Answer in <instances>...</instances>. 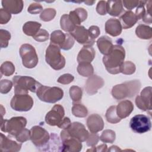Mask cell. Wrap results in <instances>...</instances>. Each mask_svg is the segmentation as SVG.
Here are the masks:
<instances>
[{"label": "cell", "instance_id": "ab89813d", "mask_svg": "<svg viewBox=\"0 0 152 152\" xmlns=\"http://www.w3.org/2000/svg\"><path fill=\"white\" fill-rule=\"evenodd\" d=\"M135 71V66L134 64L130 61H126L124 62L121 69V72L124 74H133Z\"/></svg>", "mask_w": 152, "mask_h": 152}, {"label": "cell", "instance_id": "8fae6325", "mask_svg": "<svg viewBox=\"0 0 152 152\" xmlns=\"http://www.w3.org/2000/svg\"><path fill=\"white\" fill-rule=\"evenodd\" d=\"M63 131L68 136L75 138L81 142L86 141L89 136V133L84 125L78 122L71 123L67 128L64 129Z\"/></svg>", "mask_w": 152, "mask_h": 152}, {"label": "cell", "instance_id": "f35d334b", "mask_svg": "<svg viewBox=\"0 0 152 152\" xmlns=\"http://www.w3.org/2000/svg\"><path fill=\"white\" fill-rule=\"evenodd\" d=\"M56 15V11L53 8H46L44 10L40 15L42 20L49 21L52 20Z\"/></svg>", "mask_w": 152, "mask_h": 152}, {"label": "cell", "instance_id": "4fadbf2b", "mask_svg": "<svg viewBox=\"0 0 152 152\" xmlns=\"http://www.w3.org/2000/svg\"><path fill=\"white\" fill-rule=\"evenodd\" d=\"M61 138L62 141V151H80L82 149V144L78 140L68 136L63 130L61 132Z\"/></svg>", "mask_w": 152, "mask_h": 152}, {"label": "cell", "instance_id": "484cf974", "mask_svg": "<svg viewBox=\"0 0 152 152\" xmlns=\"http://www.w3.org/2000/svg\"><path fill=\"white\" fill-rule=\"evenodd\" d=\"M69 17L72 23L76 26H80L81 22L86 20L87 17V12L83 8H78L74 11H70Z\"/></svg>", "mask_w": 152, "mask_h": 152}, {"label": "cell", "instance_id": "cb8c5ba5", "mask_svg": "<svg viewBox=\"0 0 152 152\" xmlns=\"http://www.w3.org/2000/svg\"><path fill=\"white\" fill-rule=\"evenodd\" d=\"M138 21L136 15L131 11H126L120 17L119 21L122 26V28L128 29L132 27Z\"/></svg>", "mask_w": 152, "mask_h": 152}, {"label": "cell", "instance_id": "7402d4cb", "mask_svg": "<svg viewBox=\"0 0 152 152\" xmlns=\"http://www.w3.org/2000/svg\"><path fill=\"white\" fill-rule=\"evenodd\" d=\"M116 114L120 119L128 116L134 110L132 103L128 100L121 102L116 106Z\"/></svg>", "mask_w": 152, "mask_h": 152}, {"label": "cell", "instance_id": "11a10c76", "mask_svg": "<svg viewBox=\"0 0 152 152\" xmlns=\"http://www.w3.org/2000/svg\"><path fill=\"white\" fill-rule=\"evenodd\" d=\"M95 2V1H86L85 3L87 4V5H91L92 4H93Z\"/></svg>", "mask_w": 152, "mask_h": 152}, {"label": "cell", "instance_id": "7bdbcfd3", "mask_svg": "<svg viewBox=\"0 0 152 152\" xmlns=\"http://www.w3.org/2000/svg\"><path fill=\"white\" fill-rule=\"evenodd\" d=\"M33 37L37 42H45L49 38V33L46 30L40 29L37 33Z\"/></svg>", "mask_w": 152, "mask_h": 152}, {"label": "cell", "instance_id": "ac0fdd59", "mask_svg": "<svg viewBox=\"0 0 152 152\" xmlns=\"http://www.w3.org/2000/svg\"><path fill=\"white\" fill-rule=\"evenodd\" d=\"M0 148L1 151H18L21 148V142L12 141L1 133Z\"/></svg>", "mask_w": 152, "mask_h": 152}, {"label": "cell", "instance_id": "83f0119b", "mask_svg": "<svg viewBox=\"0 0 152 152\" xmlns=\"http://www.w3.org/2000/svg\"><path fill=\"white\" fill-rule=\"evenodd\" d=\"M68 33H64L61 30H55L51 33L50 43L58 45L61 49L65 44Z\"/></svg>", "mask_w": 152, "mask_h": 152}, {"label": "cell", "instance_id": "ee69618b", "mask_svg": "<svg viewBox=\"0 0 152 152\" xmlns=\"http://www.w3.org/2000/svg\"><path fill=\"white\" fill-rule=\"evenodd\" d=\"M11 15L5 9H0V23L1 24L7 23L11 19Z\"/></svg>", "mask_w": 152, "mask_h": 152}, {"label": "cell", "instance_id": "c3c4849f", "mask_svg": "<svg viewBox=\"0 0 152 152\" xmlns=\"http://www.w3.org/2000/svg\"><path fill=\"white\" fill-rule=\"evenodd\" d=\"M100 31L99 28L96 26H92L90 27L88 29L89 36L93 40H94L99 36V35L100 34Z\"/></svg>", "mask_w": 152, "mask_h": 152}, {"label": "cell", "instance_id": "8d00e7d4", "mask_svg": "<svg viewBox=\"0 0 152 152\" xmlns=\"http://www.w3.org/2000/svg\"><path fill=\"white\" fill-rule=\"evenodd\" d=\"M69 94L72 100L77 102L81 99L82 90L79 87L73 86L69 89Z\"/></svg>", "mask_w": 152, "mask_h": 152}, {"label": "cell", "instance_id": "44dd1931", "mask_svg": "<svg viewBox=\"0 0 152 152\" xmlns=\"http://www.w3.org/2000/svg\"><path fill=\"white\" fill-rule=\"evenodd\" d=\"M122 26L119 20L110 18L105 24L106 32L112 36H119L122 32Z\"/></svg>", "mask_w": 152, "mask_h": 152}, {"label": "cell", "instance_id": "7dc6e473", "mask_svg": "<svg viewBox=\"0 0 152 152\" xmlns=\"http://www.w3.org/2000/svg\"><path fill=\"white\" fill-rule=\"evenodd\" d=\"M42 10V6L40 4L37 3H33L30 4V5L28 8V12L33 14H37L40 12Z\"/></svg>", "mask_w": 152, "mask_h": 152}, {"label": "cell", "instance_id": "7c38bea8", "mask_svg": "<svg viewBox=\"0 0 152 152\" xmlns=\"http://www.w3.org/2000/svg\"><path fill=\"white\" fill-rule=\"evenodd\" d=\"M65 115L64 109L60 104H55L45 116L46 122L51 126H58L61 124Z\"/></svg>", "mask_w": 152, "mask_h": 152}, {"label": "cell", "instance_id": "30bf717a", "mask_svg": "<svg viewBox=\"0 0 152 152\" xmlns=\"http://www.w3.org/2000/svg\"><path fill=\"white\" fill-rule=\"evenodd\" d=\"M30 131L32 142L37 148L45 147L50 139L49 132L40 126H33Z\"/></svg>", "mask_w": 152, "mask_h": 152}, {"label": "cell", "instance_id": "9c48e42d", "mask_svg": "<svg viewBox=\"0 0 152 152\" xmlns=\"http://www.w3.org/2000/svg\"><path fill=\"white\" fill-rule=\"evenodd\" d=\"M10 105L15 110L26 112L33 107V100L28 94H15L11 100Z\"/></svg>", "mask_w": 152, "mask_h": 152}, {"label": "cell", "instance_id": "bcb514c9", "mask_svg": "<svg viewBox=\"0 0 152 152\" xmlns=\"http://www.w3.org/2000/svg\"><path fill=\"white\" fill-rule=\"evenodd\" d=\"M99 140V136L96 133H91L89 134L88 138L87 139V145L90 147H94L96 145Z\"/></svg>", "mask_w": 152, "mask_h": 152}, {"label": "cell", "instance_id": "603a6c76", "mask_svg": "<svg viewBox=\"0 0 152 152\" xmlns=\"http://www.w3.org/2000/svg\"><path fill=\"white\" fill-rule=\"evenodd\" d=\"M2 5L6 11L10 14L20 13L23 8V1H14V0H5L2 1Z\"/></svg>", "mask_w": 152, "mask_h": 152}, {"label": "cell", "instance_id": "f907efd6", "mask_svg": "<svg viewBox=\"0 0 152 152\" xmlns=\"http://www.w3.org/2000/svg\"><path fill=\"white\" fill-rule=\"evenodd\" d=\"M124 7L128 10H132L136 6H138L139 1H122Z\"/></svg>", "mask_w": 152, "mask_h": 152}, {"label": "cell", "instance_id": "6da1fadb", "mask_svg": "<svg viewBox=\"0 0 152 152\" xmlns=\"http://www.w3.org/2000/svg\"><path fill=\"white\" fill-rule=\"evenodd\" d=\"M125 56L124 48L121 45H113L111 52L103 58V62L106 70L112 74L120 73Z\"/></svg>", "mask_w": 152, "mask_h": 152}, {"label": "cell", "instance_id": "5b68a950", "mask_svg": "<svg viewBox=\"0 0 152 152\" xmlns=\"http://www.w3.org/2000/svg\"><path fill=\"white\" fill-rule=\"evenodd\" d=\"M36 94L40 100L48 103H55L64 96V91L61 88L51 87L42 84L38 88Z\"/></svg>", "mask_w": 152, "mask_h": 152}, {"label": "cell", "instance_id": "db71d44e", "mask_svg": "<svg viewBox=\"0 0 152 152\" xmlns=\"http://www.w3.org/2000/svg\"><path fill=\"white\" fill-rule=\"evenodd\" d=\"M108 151H121V150L116 145H113L110 147V148L109 149Z\"/></svg>", "mask_w": 152, "mask_h": 152}, {"label": "cell", "instance_id": "4dcf8cb0", "mask_svg": "<svg viewBox=\"0 0 152 152\" xmlns=\"http://www.w3.org/2000/svg\"><path fill=\"white\" fill-rule=\"evenodd\" d=\"M61 27L62 30L65 31L71 32L76 27V26L71 20L69 14H64L60 20Z\"/></svg>", "mask_w": 152, "mask_h": 152}, {"label": "cell", "instance_id": "3957f363", "mask_svg": "<svg viewBox=\"0 0 152 152\" xmlns=\"http://www.w3.org/2000/svg\"><path fill=\"white\" fill-rule=\"evenodd\" d=\"M140 85V83L137 80L125 82L114 86L112 90V94L116 99L132 97L138 92Z\"/></svg>", "mask_w": 152, "mask_h": 152}, {"label": "cell", "instance_id": "5bb4252c", "mask_svg": "<svg viewBox=\"0 0 152 152\" xmlns=\"http://www.w3.org/2000/svg\"><path fill=\"white\" fill-rule=\"evenodd\" d=\"M69 34L79 43L83 44L85 46H92L94 43V40H93L90 37L88 30L86 29L84 26H76Z\"/></svg>", "mask_w": 152, "mask_h": 152}, {"label": "cell", "instance_id": "60d3db41", "mask_svg": "<svg viewBox=\"0 0 152 152\" xmlns=\"http://www.w3.org/2000/svg\"><path fill=\"white\" fill-rule=\"evenodd\" d=\"M15 137L16 140L22 143L25 142L30 139V131L26 128H24L23 131Z\"/></svg>", "mask_w": 152, "mask_h": 152}, {"label": "cell", "instance_id": "d590c367", "mask_svg": "<svg viewBox=\"0 0 152 152\" xmlns=\"http://www.w3.org/2000/svg\"><path fill=\"white\" fill-rule=\"evenodd\" d=\"M15 71V66L10 61H6L1 66V74L5 76H10L13 74Z\"/></svg>", "mask_w": 152, "mask_h": 152}, {"label": "cell", "instance_id": "f5cc1de1", "mask_svg": "<svg viewBox=\"0 0 152 152\" xmlns=\"http://www.w3.org/2000/svg\"><path fill=\"white\" fill-rule=\"evenodd\" d=\"M96 151H107V145L106 144H102L96 147Z\"/></svg>", "mask_w": 152, "mask_h": 152}, {"label": "cell", "instance_id": "e0dca14e", "mask_svg": "<svg viewBox=\"0 0 152 152\" xmlns=\"http://www.w3.org/2000/svg\"><path fill=\"white\" fill-rule=\"evenodd\" d=\"M87 125L91 133H97L103 129L104 122L99 115L92 114L87 118Z\"/></svg>", "mask_w": 152, "mask_h": 152}, {"label": "cell", "instance_id": "8992f818", "mask_svg": "<svg viewBox=\"0 0 152 152\" xmlns=\"http://www.w3.org/2000/svg\"><path fill=\"white\" fill-rule=\"evenodd\" d=\"M26 124V119L22 116L12 117L9 120H4L2 118L1 129L3 132H8L10 135L15 137L23 131Z\"/></svg>", "mask_w": 152, "mask_h": 152}, {"label": "cell", "instance_id": "f6af8a7d", "mask_svg": "<svg viewBox=\"0 0 152 152\" xmlns=\"http://www.w3.org/2000/svg\"><path fill=\"white\" fill-rule=\"evenodd\" d=\"M74 79V77L72 75L70 74H65L62 75H61L57 81L59 83L63 84H66L71 83Z\"/></svg>", "mask_w": 152, "mask_h": 152}, {"label": "cell", "instance_id": "9a60e30c", "mask_svg": "<svg viewBox=\"0 0 152 152\" xmlns=\"http://www.w3.org/2000/svg\"><path fill=\"white\" fill-rule=\"evenodd\" d=\"M151 87H147L144 88L141 92L140 96H137L135 99V103L137 106L144 111L151 110Z\"/></svg>", "mask_w": 152, "mask_h": 152}, {"label": "cell", "instance_id": "1f68e13d", "mask_svg": "<svg viewBox=\"0 0 152 152\" xmlns=\"http://www.w3.org/2000/svg\"><path fill=\"white\" fill-rule=\"evenodd\" d=\"M77 71L81 75L89 77L93 74L94 69L90 63H80L77 67Z\"/></svg>", "mask_w": 152, "mask_h": 152}, {"label": "cell", "instance_id": "ba28073f", "mask_svg": "<svg viewBox=\"0 0 152 152\" xmlns=\"http://www.w3.org/2000/svg\"><path fill=\"white\" fill-rule=\"evenodd\" d=\"M129 126L134 132L138 134H143L150 130L151 122L150 119L147 116L138 114L131 118Z\"/></svg>", "mask_w": 152, "mask_h": 152}, {"label": "cell", "instance_id": "4316f807", "mask_svg": "<svg viewBox=\"0 0 152 152\" xmlns=\"http://www.w3.org/2000/svg\"><path fill=\"white\" fill-rule=\"evenodd\" d=\"M121 1H108L106 2V12L112 16H118L123 11Z\"/></svg>", "mask_w": 152, "mask_h": 152}, {"label": "cell", "instance_id": "e575fe53", "mask_svg": "<svg viewBox=\"0 0 152 152\" xmlns=\"http://www.w3.org/2000/svg\"><path fill=\"white\" fill-rule=\"evenodd\" d=\"M115 132L110 129L104 131L100 137V140L103 142L113 143L115 140Z\"/></svg>", "mask_w": 152, "mask_h": 152}, {"label": "cell", "instance_id": "816d5d0a", "mask_svg": "<svg viewBox=\"0 0 152 152\" xmlns=\"http://www.w3.org/2000/svg\"><path fill=\"white\" fill-rule=\"evenodd\" d=\"M71 123L70 119L68 118L65 117V118H64L61 124L59 125L58 127L61 128V129L62 128L63 129H66V128H67L71 125Z\"/></svg>", "mask_w": 152, "mask_h": 152}, {"label": "cell", "instance_id": "7a4b0ae2", "mask_svg": "<svg viewBox=\"0 0 152 152\" xmlns=\"http://www.w3.org/2000/svg\"><path fill=\"white\" fill-rule=\"evenodd\" d=\"M15 94H28V91L36 93L38 88L42 85L31 77L16 75L12 78Z\"/></svg>", "mask_w": 152, "mask_h": 152}, {"label": "cell", "instance_id": "52a82bcc", "mask_svg": "<svg viewBox=\"0 0 152 152\" xmlns=\"http://www.w3.org/2000/svg\"><path fill=\"white\" fill-rule=\"evenodd\" d=\"M20 55L23 65L27 68L35 67L38 63V57L34 48L27 43L23 44L20 49Z\"/></svg>", "mask_w": 152, "mask_h": 152}, {"label": "cell", "instance_id": "74e56055", "mask_svg": "<svg viewBox=\"0 0 152 152\" xmlns=\"http://www.w3.org/2000/svg\"><path fill=\"white\" fill-rule=\"evenodd\" d=\"M10 39L11 34L8 31L3 29L0 30V43L1 48H5L8 46V41Z\"/></svg>", "mask_w": 152, "mask_h": 152}, {"label": "cell", "instance_id": "681fc988", "mask_svg": "<svg viewBox=\"0 0 152 152\" xmlns=\"http://www.w3.org/2000/svg\"><path fill=\"white\" fill-rule=\"evenodd\" d=\"M97 12L100 15H106V2L104 1H100L98 2L96 7Z\"/></svg>", "mask_w": 152, "mask_h": 152}, {"label": "cell", "instance_id": "d6a6232c", "mask_svg": "<svg viewBox=\"0 0 152 152\" xmlns=\"http://www.w3.org/2000/svg\"><path fill=\"white\" fill-rule=\"evenodd\" d=\"M116 106H112L107 110L106 113V119L111 124H116L121 120L116 114Z\"/></svg>", "mask_w": 152, "mask_h": 152}, {"label": "cell", "instance_id": "2e32d148", "mask_svg": "<svg viewBox=\"0 0 152 152\" xmlns=\"http://www.w3.org/2000/svg\"><path fill=\"white\" fill-rule=\"evenodd\" d=\"M148 2L147 1H139V4L135 11V15L138 18V20L142 19L145 23H151V4H148Z\"/></svg>", "mask_w": 152, "mask_h": 152}, {"label": "cell", "instance_id": "277c9868", "mask_svg": "<svg viewBox=\"0 0 152 152\" xmlns=\"http://www.w3.org/2000/svg\"><path fill=\"white\" fill-rule=\"evenodd\" d=\"M60 49L58 45L50 43L46 50V61L55 70L62 69L65 65V59L61 54Z\"/></svg>", "mask_w": 152, "mask_h": 152}, {"label": "cell", "instance_id": "f1b7e54d", "mask_svg": "<svg viewBox=\"0 0 152 152\" xmlns=\"http://www.w3.org/2000/svg\"><path fill=\"white\" fill-rule=\"evenodd\" d=\"M41 24L36 21H27L23 27V31L27 36L33 37L40 29Z\"/></svg>", "mask_w": 152, "mask_h": 152}, {"label": "cell", "instance_id": "ffe728a7", "mask_svg": "<svg viewBox=\"0 0 152 152\" xmlns=\"http://www.w3.org/2000/svg\"><path fill=\"white\" fill-rule=\"evenodd\" d=\"M95 56V50L91 46H84L77 56V61L80 63H91Z\"/></svg>", "mask_w": 152, "mask_h": 152}, {"label": "cell", "instance_id": "f546056e", "mask_svg": "<svg viewBox=\"0 0 152 152\" xmlns=\"http://www.w3.org/2000/svg\"><path fill=\"white\" fill-rule=\"evenodd\" d=\"M136 35L140 39H150L152 37L151 28L144 24H140L135 30Z\"/></svg>", "mask_w": 152, "mask_h": 152}, {"label": "cell", "instance_id": "d6986e66", "mask_svg": "<svg viewBox=\"0 0 152 152\" xmlns=\"http://www.w3.org/2000/svg\"><path fill=\"white\" fill-rule=\"evenodd\" d=\"M104 84L103 80L97 75H92L86 83V89L88 94H94L97 93L99 88H101Z\"/></svg>", "mask_w": 152, "mask_h": 152}, {"label": "cell", "instance_id": "836d02e7", "mask_svg": "<svg viewBox=\"0 0 152 152\" xmlns=\"http://www.w3.org/2000/svg\"><path fill=\"white\" fill-rule=\"evenodd\" d=\"M72 112L76 117L83 118L87 116L88 110L84 105L80 103H74L72 108Z\"/></svg>", "mask_w": 152, "mask_h": 152}, {"label": "cell", "instance_id": "d4e9b609", "mask_svg": "<svg viewBox=\"0 0 152 152\" xmlns=\"http://www.w3.org/2000/svg\"><path fill=\"white\" fill-rule=\"evenodd\" d=\"M97 46L100 52L104 55H109L113 47L111 39L106 36H102L97 40Z\"/></svg>", "mask_w": 152, "mask_h": 152}, {"label": "cell", "instance_id": "b9f144b4", "mask_svg": "<svg viewBox=\"0 0 152 152\" xmlns=\"http://www.w3.org/2000/svg\"><path fill=\"white\" fill-rule=\"evenodd\" d=\"M12 87V83L8 80H2L0 83V91L2 94L8 93Z\"/></svg>", "mask_w": 152, "mask_h": 152}]
</instances>
